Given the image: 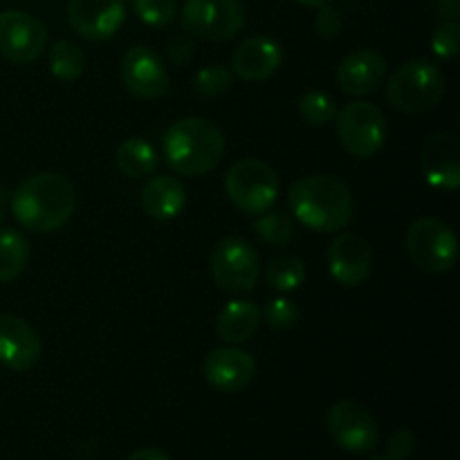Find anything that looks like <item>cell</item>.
Masks as SVG:
<instances>
[{"mask_svg":"<svg viewBox=\"0 0 460 460\" xmlns=\"http://www.w3.org/2000/svg\"><path fill=\"white\" fill-rule=\"evenodd\" d=\"M202 376L211 389L220 394H238L252 385L256 376V362L241 349H214L202 362Z\"/></svg>","mask_w":460,"mask_h":460,"instance_id":"2e32d148","label":"cell"},{"mask_svg":"<svg viewBox=\"0 0 460 460\" xmlns=\"http://www.w3.org/2000/svg\"><path fill=\"white\" fill-rule=\"evenodd\" d=\"M328 272L344 288L367 283L373 272L371 243L359 234H340L328 247Z\"/></svg>","mask_w":460,"mask_h":460,"instance_id":"4fadbf2b","label":"cell"},{"mask_svg":"<svg viewBox=\"0 0 460 460\" xmlns=\"http://www.w3.org/2000/svg\"><path fill=\"white\" fill-rule=\"evenodd\" d=\"M326 427L331 438L350 454H368L380 443L373 413L355 400H340L328 409Z\"/></svg>","mask_w":460,"mask_h":460,"instance_id":"30bf717a","label":"cell"},{"mask_svg":"<svg viewBox=\"0 0 460 460\" xmlns=\"http://www.w3.org/2000/svg\"><path fill=\"white\" fill-rule=\"evenodd\" d=\"M295 3L304 4V7H323V4H332L335 0H295Z\"/></svg>","mask_w":460,"mask_h":460,"instance_id":"74e56055","label":"cell"},{"mask_svg":"<svg viewBox=\"0 0 460 460\" xmlns=\"http://www.w3.org/2000/svg\"><path fill=\"white\" fill-rule=\"evenodd\" d=\"M139 200L148 218L166 223L178 218L187 207V189L173 175H155L144 184Z\"/></svg>","mask_w":460,"mask_h":460,"instance_id":"ffe728a7","label":"cell"},{"mask_svg":"<svg viewBox=\"0 0 460 460\" xmlns=\"http://www.w3.org/2000/svg\"><path fill=\"white\" fill-rule=\"evenodd\" d=\"M245 21L247 12L241 0H184L180 16L184 34L211 43L238 36Z\"/></svg>","mask_w":460,"mask_h":460,"instance_id":"52a82bcc","label":"cell"},{"mask_svg":"<svg viewBox=\"0 0 460 460\" xmlns=\"http://www.w3.org/2000/svg\"><path fill=\"white\" fill-rule=\"evenodd\" d=\"M314 27H317L319 36H323V39H337L340 31L344 30V16L332 4H323V7H319L317 18H314Z\"/></svg>","mask_w":460,"mask_h":460,"instance_id":"1f68e13d","label":"cell"},{"mask_svg":"<svg viewBox=\"0 0 460 460\" xmlns=\"http://www.w3.org/2000/svg\"><path fill=\"white\" fill-rule=\"evenodd\" d=\"M43 344L30 322L12 313L0 314V364L9 371H30L39 364Z\"/></svg>","mask_w":460,"mask_h":460,"instance_id":"9a60e30c","label":"cell"},{"mask_svg":"<svg viewBox=\"0 0 460 460\" xmlns=\"http://www.w3.org/2000/svg\"><path fill=\"white\" fill-rule=\"evenodd\" d=\"M117 169L128 178H146L157 169V151L151 142L142 137H128L117 148Z\"/></svg>","mask_w":460,"mask_h":460,"instance_id":"7402d4cb","label":"cell"},{"mask_svg":"<svg viewBox=\"0 0 460 460\" xmlns=\"http://www.w3.org/2000/svg\"><path fill=\"white\" fill-rule=\"evenodd\" d=\"M261 326V305L250 299H234L220 310L216 331L227 344H245L256 335Z\"/></svg>","mask_w":460,"mask_h":460,"instance_id":"44dd1931","label":"cell"},{"mask_svg":"<svg viewBox=\"0 0 460 460\" xmlns=\"http://www.w3.org/2000/svg\"><path fill=\"white\" fill-rule=\"evenodd\" d=\"M234 75L225 66H207L193 76V93L200 99H218L232 90Z\"/></svg>","mask_w":460,"mask_h":460,"instance_id":"83f0119b","label":"cell"},{"mask_svg":"<svg viewBox=\"0 0 460 460\" xmlns=\"http://www.w3.org/2000/svg\"><path fill=\"white\" fill-rule=\"evenodd\" d=\"M299 317L301 313L296 304L286 296H277L261 310V322L268 323L272 331H290L299 323Z\"/></svg>","mask_w":460,"mask_h":460,"instance_id":"f546056e","label":"cell"},{"mask_svg":"<svg viewBox=\"0 0 460 460\" xmlns=\"http://www.w3.org/2000/svg\"><path fill=\"white\" fill-rule=\"evenodd\" d=\"M121 81L133 97L151 102L169 93V70L160 54L148 45H133L126 49L119 67Z\"/></svg>","mask_w":460,"mask_h":460,"instance_id":"7c38bea8","label":"cell"},{"mask_svg":"<svg viewBox=\"0 0 460 460\" xmlns=\"http://www.w3.org/2000/svg\"><path fill=\"white\" fill-rule=\"evenodd\" d=\"M290 211L304 227L335 234L353 220V193L335 175H305L288 193Z\"/></svg>","mask_w":460,"mask_h":460,"instance_id":"7a4b0ae2","label":"cell"},{"mask_svg":"<svg viewBox=\"0 0 460 460\" xmlns=\"http://www.w3.org/2000/svg\"><path fill=\"white\" fill-rule=\"evenodd\" d=\"M126 18L124 0H70L67 21L85 40H108L119 31Z\"/></svg>","mask_w":460,"mask_h":460,"instance_id":"5bb4252c","label":"cell"},{"mask_svg":"<svg viewBox=\"0 0 460 460\" xmlns=\"http://www.w3.org/2000/svg\"><path fill=\"white\" fill-rule=\"evenodd\" d=\"M279 175L268 162L245 157L229 166L225 175V193L229 202L245 216H261L279 200Z\"/></svg>","mask_w":460,"mask_h":460,"instance_id":"5b68a950","label":"cell"},{"mask_svg":"<svg viewBox=\"0 0 460 460\" xmlns=\"http://www.w3.org/2000/svg\"><path fill=\"white\" fill-rule=\"evenodd\" d=\"M209 270L220 290L229 295H245L259 283L261 261L250 241L227 236L211 250Z\"/></svg>","mask_w":460,"mask_h":460,"instance_id":"9c48e42d","label":"cell"},{"mask_svg":"<svg viewBox=\"0 0 460 460\" xmlns=\"http://www.w3.org/2000/svg\"><path fill=\"white\" fill-rule=\"evenodd\" d=\"M265 283L277 292H295L305 283V265L296 256H274L265 265Z\"/></svg>","mask_w":460,"mask_h":460,"instance_id":"cb8c5ba5","label":"cell"},{"mask_svg":"<svg viewBox=\"0 0 460 460\" xmlns=\"http://www.w3.org/2000/svg\"><path fill=\"white\" fill-rule=\"evenodd\" d=\"M126 460H171L169 454H164L157 447H139L135 449Z\"/></svg>","mask_w":460,"mask_h":460,"instance_id":"d590c367","label":"cell"},{"mask_svg":"<svg viewBox=\"0 0 460 460\" xmlns=\"http://www.w3.org/2000/svg\"><path fill=\"white\" fill-rule=\"evenodd\" d=\"M404 245L411 263L427 274H445L456 265L458 238L438 218H418L409 227Z\"/></svg>","mask_w":460,"mask_h":460,"instance_id":"ba28073f","label":"cell"},{"mask_svg":"<svg viewBox=\"0 0 460 460\" xmlns=\"http://www.w3.org/2000/svg\"><path fill=\"white\" fill-rule=\"evenodd\" d=\"M30 261V241L18 229H0V283L21 277Z\"/></svg>","mask_w":460,"mask_h":460,"instance_id":"603a6c76","label":"cell"},{"mask_svg":"<svg viewBox=\"0 0 460 460\" xmlns=\"http://www.w3.org/2000/svg\"><path fill=\"white\" fill-rule=\"evenodd\" d=\"M445 97V75L429 58H411L395 67L386 84V99L409 115L434 111Z\"/></svg>","mask_w":460,"mask_h":460,"instance_id":"277c9868","label":"cell"},{"mask_svg":"<svg viewBox=\"0 0 460 460\" xmlns=\"http://www.w3.org/2000/svg\"><path fill=\"white\" fill-rule=\"evenodd\" d=\"M416 449V436L409 429H398L389 438V445H386V456L394 460H407Z\"/></svg>","mask_w":460,"mask_h":460,"instance_id":"d6a6232c","label":"cell"},{"mask_svg":"<svg viewBox=\"0 0 460 460\" xmlns=\"http://www.w3.org/2000/svg\"><path fill=\"white\" fill-rule=\"evenodd\" d=\"M48 48V27L39 18L18 9L0 12V57L7 61L31 63Z\"/></svg>","mask_w":460,"mask_h":460,"instance_id":"8fae6325","label":"cell"},{"mask_svg":"<svg viewBox=\"0 0 460 460\" xmlns=\"http://www.w3.org/2000/svg\"><path fill=\"white\" fill-rule=\"evenodd\" d=\"M169 57L173 63H187L189 58L193 57V40L191 36H180V39H173V43L169 45Z\"/></svg>","mask_w":460,"mask_h":460,"instance_id":"836d02e7","label":"cell"},{"mask_svg":"<svg viewBox=\"0 0 460 460\" xmlns=\"http://www.w3.org/2000/svg\"><path fill=\"white\" fill-rule=\"evenodd\" d=\"M422 175L440 191H456L460 184V137L456 133H436L422 146Z\"/></svg>","mask_w":460,"mask_h":460,"instance_id":"e0dca14e","label":"cell"},{"mask_svg":"<svg viewBox=\"0 0 460 460\" xmlns=\"http://www.w3.org/2000/svg\"><path fill=\"white\" fill-rule=\"evenodd\" d=\"M337 135L346 153L358 160H371L385 148L386 117L376 103L350 102L337 111Z\"/></svg>","mask_w":460,"mask_h":460,"instance_id":"8992f818","label":"cell"},{"mask_svg":"<svg viewBox=\"0 0 460 460\" xmlns=\"http://www.w3.org/2000/svg\"><path fill=\"white\" fill-rule=\"evenodd\" d=\"M49 72L58 81H76L85 72V52L72 40H58L48 54Z\"/></svg>","mask_w":460,"mask_h":460,"instance_id":"d4e9b609","label":"cell"},{"mask_svg":"<svg viewBox=\"0 0 460 460\" xmlns=\"http://www.w3.org/2000/svg\"><path fill=\"white\" fill-rule=\"evenodd\" d=\"M368 460H394V458H389V456H386V454H385V456H371Z\"/></svg>","mask_w":460,"mask_h":460,"instance_id":"f35d334b","label":"cell"},{"mask_svg":"<svg viewBox=\"0 0 460 460\" xmlns=\"http://www.w3.org/2000/svg\"><path fill=\"white\" fill-rule=\"evenodd\" d=\"M225 135L205 117H182L169 126L162 139L166 164L173 173L198 178L220 164L225 155Z\"/></svg>","mask_w":460,"mask_h":460,"instance_id":"3957f363","label":"cell"},{"mask_svg":"<svg viewBox=\"0 0 460 460\" xmlns=\"http://www.w3.org/2000/svg\"><path fill=\"white\" fill-rule=\"evenodd\" d=\"M460 48V22L458 21H443L436 27L431 36V49L438 58L452 61L456 58Z\"/></svg>","mask_w":460,"mask_h":460,"instance_id":"4dcf8cb0","label":"cell"},{"mask_svg":"<svg viewBox=\"0 0 460 460\" xmlns=\"http://www.w3.org/2000/svg\"><path fill=\"white\" fill-rule=\"evenodd\" d=\"M130 4L148 27H169L178 16V0H130Z\"/></svg>","mask_w":460,"mask_h":460,"instance_id":"f1b7e54d","label":"cell"},{"mask_svg":"<svg viewBox=\"0 0 460 460\" xmlns=\"http://www.w3.org/2000/svg\"><path fill=\"white\" fill-rule=\"evenodd\" d=\"M9 200H12V196H9L7 189H0V225H3L4 216H7V207H9Z\"/></svg>","mask_w":460,"mask_h":460,"instance_id":"8d00e7d4","label":"cell"},{"mask_svg":"<svg viewBox=\"0 0 460 460\" xmlns=\"http://www.w3.org/2000/svg\"><path fill=\"white\" fill-rule=\"evenodd\" d=\"M386 79V58L376 49H355L341 58L337 67V84L350 97H367L376 93Z\"/></svg>","mask_w":460,"mask_h":460,"instance_id":"d6986e66","label":"cell"},{"mask_svg":"<svg viewBox=\"0 0 460 460\" xmlns=\"http://www.w3.org/2000/svg\"><path fill=\"white\" fill-rule=\"evenodd\" d=\"M9 207L21 227L34 234H49L72 218L76 209V191L66 175L43 171L18 184Z\"/></svg>","mask_w":460,"mask_h":460,"instance_id":"6da1fadb","label":"cell"},{"mask_svg":"<svg viewBox=\"0 0 460 460\" xmlns=\"http://www.w3.org/2000/svg\"><path fill=\"white\" fill-rule=\"evenodd\" d=\"M436 9L445 21H458L460 0H436Z\"/></svg>","mask_w":460,"mask_h":460,"instance_id":"e575fe53","label":"cell"},{"mask_svg":"<svg viewBox=\"0 0 460 460\" xmlns=\"http://www.w3.org/2000/svg\"><path fill=\"white\" fill-rule=\"evenodd\" d=\"M283 63V48L272 36H250L232 54V75L247 84H261L277 75Z\"/></svg>","mask_w":460,"mask_h":460,"instance_id":"ac0fdd59","label":"cell"},{"mask_svg":"<svg viewBox=\"0 0 460 460\" xmlns=\"http://www.w3.org/2000/svg\"><path fill=\"white\" fill-rule=\"evenodd\" d=\"M299 115L310 126H326L337 117V102L328 93L322 90H310L296 103Z\"/></svg>","mask_w":460,"mask_h":460,"instance_id":"4316f807","label":"cell"},{"mask_svg":"<svg viewBox=\"0 0 460 460\" xmlns=\"http://www.w3.org/2000/svg\"><path fill=\"white\" fill-rule=\"evenodd\" d=\"M254 232L259 234L261 241H265L268 245L283 247L295 238V223H292L290 216L281 209H268L265 214L256 216Z\"/></svg>","mask_w":460,"mask_h":460,"instance_id":"484cf974","label":"cell"}]
</instances>
